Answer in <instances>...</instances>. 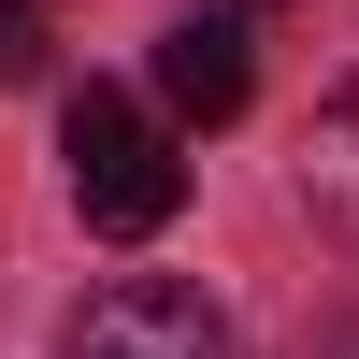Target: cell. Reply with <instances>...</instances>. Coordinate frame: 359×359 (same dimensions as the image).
Returning <instances> with one entry per match:
<instances>
[{
	"instance_id": "cell-3",
	"label": "cell",
	"mask_w": 359,
	"mask_h": 359,
	"mask_svg": "<svg viewBox=\"0 0 359 359\" xmlns=\"http://www.w3.org/2000/svg\"><path fill=\"white\" fill-rule=\"evenodd\" d=\"M245 86H259L245 15H187V29H158V101L187 115V130H230V115H245Z\"/></svg>"
},
{
	"instance_id": "cell-1",
	"label": "cell",
	"mask_w": 359,
	"mask_h": 359,
	"mask_svg": "<svg viewBox=\"0 0 359 359\" xmlns=\"http://www.w3.org/2000/svg\"><path fill=\"white\" fill-rule=\"evenodd\" d=\"M57 158H72L86 230H115V245L172 230V201H187V158H172V130L130 101V86H72V130H57Z\"/></svg>"
},
{
	"instance_id": "cell-6",
	"label": "cell",
	"mask_w": 359,
	"mask_h": 359,
	"mask_svg": "<svg viewBox=\"0 0 359 359\" xmlns=\"http://www.w3.org/2000/svg\"><path fill=\"white\" fill-rule=\"evenodd\" d=\"M316 359H359V316H345V331H331V345H316Z\"/></svg>"
},
{
	"instance_id": "cell-4",
	"label": "cell",
	"mask_w": 359,
	"mask_h": 359,
	"mask_svg": "<svg viewBox=\"0 0 359 359\" xmlns=\"http://www.w3.org/2000/svg\"><path fill=\"white\" fill-rule=\"evenodd\" d=\"M302 201H316V230L359 245V72L316 101V130H302Z\"/></svg>"
},
{
	"instance_id": "cell-2",
	"label": "cell",
	"mask_w": 359,
	"mask_h": 359,
	"mask_svg": "<svg viewBox=\"0 0 359 359\" xmlns=\"http://www.w3.org/2000/svg\"><path fill=\"white\" fill-rule=\"evenodd\" d=\"M57 359H230V316L201 287H172V273H115V287H86Z\"/></svg>"
},
{
	"instance_id": "cell-5",
	"label": "cell",
	"mask_w": 359,
	"mask_h": 359,
	"mask_svg": "<svg viewBox=\"0 0 359 359\" xmlns=\"http://www.w3.org/2000/svg\"><path fill=\"white\" fill-rule=\"evenodd\" d=\"M43 72V0H0V86Z\"/></svg>"
}]
</instances>
